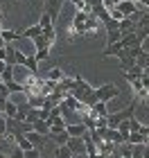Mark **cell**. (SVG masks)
I'll return each mask as SVG.
<instances>
[{"label": "cell", "instance_id": "obj_38", "mask_svg": "<svg viewBox=\"0 0 149 158\" xmlns=\"http://www.w3.org/2000/svg\"><path fill=\"white\" fill-rule=\"evenodd\" d=\"M131 2H140V0H131Z\"/></svg>", "mask_w": 149, "mask_h": 158}, {"label": "cell", "instance_id": "obj_1", "mask_svg": "<svg viewBox=\"0 0 149 158\" xmlns=\"http://www.w3.org/2000/svg\"><path fill=\"white\" fill-rule=\"evenodd\" d=\"M136 102H138V99L131 97V102L126 104L124 109H120L115 113H109V115H106V129H118L120 122H124V120H129V118L136 115Z\"/></svg>", "mask_w": 149, "mask_h": 158}, {"label": "cell", "instance_id": "obj_28", "mask_svg": "<svg viewBox=\"0 0 149 158\" xmlns=\"http://www.w3.org/2000/svg\"><path fill=\"white\" fill-rule=\"evenodd\" d=\"M39 120V109H30L27 111V115H25V122L27 124H32V122H36Z\"/></svg>", "mask_w": 149, "mask_h": 158}, {"label": "cell", "instance_id": "obj_10", "mask_svg": "<svg viewBox=\"0 0 149 158\" xmlns=\"http://www.w3.org/2000/svg\"><path fill=\"white\" fill-rule=\"evenodd\" d=\"M23 68H25L30 75H39V63H36L34 56H25V59H23Z\"/></svg>", "mask_w": 149, "mask_h": 158}, {"label": "cell", "instance_id": "obj_33", "mask_svg": "<svg viewBox=\"0 0 149 158\" xmlns=\"http://www.w3.org/2000/svg\"><path fill=\"white\" fill-rule=\"evenodd\" d=\"M50 118V111H45V109H39V120H48Z\"/></svg>", "mask_w": 149, "mask_h": 158}, {"label": "cell", "instance_id": "obj_13", "mask_svg": "<svg viewBox=\"0 0 149 158\" xmlns=\"http://www.w3.org/2000/svg\"><path fill=\"white\" fill-rule=\"evenodd\" d=\"M63 77H66V75H63V70H61V68H52L50 73L43 75V79H48V81H54V84H56V81H61Z\"/></svg>", "mask_w": 149, "mask_h": 158}, {"label": "cell", "instance_id": "obj_34", "mask_svg": "<svg viewBox=\"0 0 149 158\" xmlns=\"http://www.w3.org/2000/svg\"><path fill=\"white\" fill-rule=\"evenodd\" d=\"M84 2H86V7L90 9V7H95V5H99V2H102V0H84Z\"/></svg>", "mask_w": 149, "mask_h": 158}, {"label": "cell", "instance_id": "obj_2", "mask_svg": "<svg viewBox=\"0 0 149 158\" xmlns=\"http://www.w3.org/2000/svg\"><path fill=\"white\" fill-rule=\"evenodd\" d=\"M118 95H120V88L115 84H104V86H99V88L93 90L95 102H104V104H109L111 99H115Z\"/></svg>", "mask_w": 149, "mask_h": 158}, {"label": "cell", "instance_id": "obj_4", "mask_svg": "<svg viewBox=\"0 0 149 158\" xmlns=\"http://www.w3.org/2000/svg\"><path fill=\"white\" fill-rule=\"evenodd\" d=\"M90 11H77L72 16V32H79V34H86V18H88Z\"/></svg>", "mask_w": 149, "mask_h": 158}, {"label": "cell", "instance_id": "obj_12", "mask_svg": "<svg viewBox=\"0 0 149 158\" xmlns=\"http://www.w3.org/2000/svg\"><path fill=\"white\" fill-rule=\"evenodd\" d=\"M16 111H18V104H14L11 99H7V102H5V111H2V115H5L7 120H14V118H16Z\"/></svg>", "mask_w": 149, "mask_h": 158}, {"label": "cell", "instance_id": "obj_24", "mask_svg": "<svg viewBox=\"0 0 149 158\" xmlns=\"http://www.w3.org/2000/svg\"><path fill=\"white\" fill-rule=\"evenodd\" d=\"M99 27V20L93 16V14H88V18H86V32H95Z\"/></svg>", "mask_w": 149, "mask_h": 158}, {"label": "cell", "instance_id": "obj_16", "mask_svg": "<svg viewBox=\"0 0 149 158\" xmlns=\"http://www.w3.org/2000/svg\"><path fill=\"white\" fill-rule=\"evenodd\" d=\"M18 34H20V39H34V36H39V34H41V27L36 23L32 27H25V32H18Z\"/></svg>", "mask_w": 149, "mask_h": 158}, {"label": "cell", "instance_id": "obj_36", "mask_svg": "<svg viewBox=\"0 0 149 158\" xmlns=\"http://www.w3.org/2000/svg\"><path fill=\"white\" fill-rule=\"evenodd\" d=\"M0 158H7V154H0Z\"/></svg>", "mask_w": 149, "mask_h": 158}, {"label": "cell", "instance_id": "obj_6", "mask_svg": "<svg viewBox=\"0 0 149 158\" xmlns=\"http://www.w3.org/2000/svg\"><path fill=\"white\" fill-rule=\"evenodd\" d=\"M66 133H68V138H84V135H86V127H84L81 122L66 124Z\"/></svg>", "mask_w": 149, "mask_h": 158}, {"label": "cell", "instance_id": "obj_32", "mask_svg": "<svg viewBox=\"0 0 149 158\" xmlns=\"http://www.w3.org/2000/svg\"><path fill=\"white\" fill-rule=\"evenodd\" d=\"M7 158H23V152H20L18 147H11V149H9V156H7Z\"/></svg>", "mask_w": 149, "mask_h": 158}, {"label": "cell", "instance_id": "obj_15", "mask_svg": "<svg viewBox=\"0 0 149 158\" xmlns=\"http://www.w3.org/2000/svg\"><path fill=\"white\" fill-rule=\"evenodd\" d=\"M34 41V50H50V45H52V43H50L43 34H39V36H34L32 39Z\"/></svg>", "mask_w": 149, "mask_h": 158}, {"label": "cell", "instance_id": "obj_7", "mask_svg": "<svg viewBox=\"0 0 149 158\" xmlns=\"http://www.w3.org/2000/svg\"><path fill=\"white\" fill-rule=\"evenodd\" d=\"M109 113H111V111H109V106H106L104 102H95V104L88 109V115H93V118H106Z\"/></svg>", "mask_w": 149, "mask_h": 158}, {"label": "cell", "instance_id": "obj_5", "mask_svg": "<svg viewBox=\"0 0 149 158\" xmlns=\"http://www.w3.org/2000/svg\"><path fill=\"white\" fill-rule=\"evenodd\" d=\"M118 11L122 14L124 18H131V16H136L138 14V5L136 2H131V0H124V2H118Z\"/></svg>", "mask_w": 149, "mask_h": 158}, {"label": "cell", "instance_id": "obj_14", "mask_svg": "<svg viewBox=\"0 0 149 158\" xmlns=\"http://www.w3.org/2000/svg\"><path fill=\"white\" fill-rule=\"evenodd\" d=\"M126 142H129V145H147V135L138 133V131H131L129 138H126Z\"/></svg>", "mask_w": 149, "mask_h": 158}, {"label": "cell", "instance_id": "obj_25", "mask_svg": "<svg viewBox=\"0 0 149 158\" xmlns=\"http://www.w3.org/2000/svg\"><path fill=\"white\" fill-rule=\"evenodd\" d=\"M5 86H7V93H9V95H11V93H25L23 84H16V81H7Z\"/></svg>", "mask_w": 149, "mask_h": 158}, {"label": "cell", "instance_id": "obj_29", "mask_svg": "<svg viewBox=\"0 0 149 158\" xmlns=\"http://www.w3.org/2000/svg\"><path fill=\"white\" fill-rule=\"evenodd\" d=\"M70 156H72V154H70V149L66 145L59 147V149H56V154H54V158H70Z\"/></svg>", "mask_w": 149, "mask_h": 158}, {"label": "cell", "instance_id": "obj_9", "mask_svg": "<svg viewBox=\"0 0 149 158\" xmlns=\"http://www.w3.org/2000/svg\"><path fill=\"white\" fill-rule=\"evenodd\" d=\"M32 131H34V133H39V135H43V138H45V135L50 133V124H48L45 120H36V122H32Z\"/></svg>", "mask_w": 149, "mask_h": 158}, {"label": "cell", "instance_id": "obj_35", "mask_svg": "<svg viewBox=\"0 0 149 158\" xmlns=\"http://www.w3.org/2000/svg\"><path fill=\"white\" fill-rule=\"evenodd\" d=\"M5 102L7 99H0V115H2V111H5Z\"/></svg>", "mask_w": 149, "mask_h": 158}, {"label": "cell", "instance_id": "obj_17", "mask_svg": "<svg viewBox=\"0 0 149 158\" xmlns=\"http://www.w3.org/2000/svg\"><path fill=\"white\" fill-rule=\"evenodd\" d=\"M48 135H50V140H52L56 147H63L68 142V133L66 131H61V133H48Z\"/></svg>", "mask_w": 149, "mask_h": 158}, {"label": "cell", "instance_id": "obj_20", "mask_svg": "<svg viewBox=\"0 0 149 158\" xmlns=\"http://www.w3.org/2000/svg\"><path fill=\"white\" fill-rule=\"evenodd\" d=\"M14 140H16V147L20 149V152H27V149H34V147L30 145V140H27L23 133H20V135H14Z\"/></svg>", "mask_w": 149, "mask_h": 158}, {"label": "cell", "instance_id": "obj_3", "mask_svg": "<svg viewBox=\"0 0 149 158\" xmlns=\"http://www.w3.org/2000/svg\"><path fill=\"white\" fill-rule=\"evenodd\" d=\"M63 2H66V0H45L43 11L48 14L50 18H52V23L59 18V14H61V9H63Z\"/></svg>", "mask_w": 149, "mask_h": 158}, {"label": "cell", "instance_id": "obj_27", "mask_svg": "<svg viewBox=\"0 0 149 158\" xmlns=\"http://www.w3.org/2000/svg\"><path fill=\"white\" fill-rule=\"evenodd\" d=\"M50 25H54V23H52V18H50L48 14L43 11V14H41V20H39V27H41V30H45V27H50Z\"/></svg>", "mask_w": 149, "mask_h": 158}, {"label": "cell", "instance_id": "obj_19", "mask_svg": "<svg viewBox=\"0 0 149 158\" xmlns=\"http://www.w3.org/2000/svg\"><path fill=\"white\" fill-rule=\"evenodd\" d=\"M120 50H124V48L120 45V41H118V43H113V45H106V48L102 50V56H113V54L118 56V54H120Z\"/></svg>", "mask_w": 149, "mask_h": 158}, {"label": "cell", "instance_id": "obj_26", "mask_svg": "<svg viewBox=\"0 0 149 158\" xmlns=\"http://www.w3.org/2000/svg\"><path fill=\"white\" fill-rule=\"evenodd\" d=\"M34 59H36V63H41V61H45L48 56H50V50H34Z\"/></svg>", "mask_w": 149, "mask_h": 158}, {"label": "cell", "instance_id": "obj_39", "mask_svg": "<svg viewBox=\"0 0 149 158\" xmlns=\"http://www.w3.org/2000/svg\"><path fill=\"white\" fill-rule=\"evenodd\" d=\"M18 2H25V0H18Z\"/></svg>", "mask_w": 149, "mask_h": 158}, {"label": "cell", "instance_id": "obj_30", "mask_svg": "<svg viewBox=\"0 0 149 158\" xmlns=\"http://www.w3.org/2000/svg\"><path fill=\"white\" fill-rule=\"evenodd\" d=\"M70 2H72V7L77 11H90L88 7H86V2H84V0H70Z\"/></svg>", "mask_w": 149, "mask_h": 158}, {"label": "cell", "instance_id": "obj_21", "mask_svg": "<svg viewBox=\"0 0 149 158\" xmlns=\"http://www.w3.org/2000/svg\"><path fill=\"white\" fill-rule=\"evenodd\" d=\"M61 104L66 106L68 111H77V109H79V102H77V99H75L72 95H66V97L61 99Z\"/></svg>", "mask_w": 149, "mask_h": 158}, {"label": "cell", "instance_id": "obj_37", "mask_svg": "<svg viewBox=\"0 0 149 158\" xmlns=\"http://www.w3.org/2000/svg\"><path fill=\"white\" fill-rule=\"evenodd\" d=\"M2 30H5V27H2V23H0V32H2Z\"/></svg>", "mask_w": 149, "mask_h": 158}, {"label": "cell", "instance_id": "obj_22", "mask_svg": "<svg viewBox=\"0 0 149 158\" xmlns=\"http://www.w3.org/2000/svg\"><path fill=\"white\" fill-rule=\"evenodd\" d=\"M0 81L7 84V81H14V66H5L2 73H0Z\"/></svg>", "mask_w": 149, "mask_h": 158}, {"label": "cell", "instance_id": "obj_11", "mask_svg": "<svg viewBox=\"0 0 149 158\" xmlns=\"http://www.w3.org/2000/svg\"><path fill=\"white\" fill-rule=\"evenodd\" d=\"M25 138L30 140V145H32L34 149H41V145L45 142L43 135H39V133H34V131H27V133H25Z\"/></svg>", "mask_w": 149, "mask_h": 158}, {"label": "cell", "instance_id": "obj_23", "mask_svg": "<svg viewBox=\"0 0 149 158\" xmlns=\"http://www.w3.org/2000/svg\"><path fill=\"white\" fill-rule=\"evenodd\" d=\"M120 39H122L120 30H109V32H106V45H113V43H118Z\"/></svg>", "mask_w": 149, "mask_h": 158}, {"label": "cell", "instance_id": "obj_31", "mask_svg": "<svg viewBox=\"0 0 149 158\" xmlns=\"http://www.w3.org/2000/svg\"><path fill=\"white\" fill-rule=\"evenodd\" d=\"M23 158H41V152L39 149H27V152H23Z\"/></svg>", "mask_w": 149, "mask_h": 158}, {"label": "cell", "instance_id": "obj_8", "mask_svg": "<svg viewBox=\"0 0 149 158\" xmlns=\"http://www.w3.org/2000/svg\"><path fill=\"white\" fill-rule=\"evenodd\" d=\"M66 147L70 149V154H72V156H79V154H84V140H81V138H68Z\"/></svg>", "mask_w": 149, "mask_h": 158}, {"label": "cell", "instance_id": "obj_18", "mask_svg": "<svg viewBox=\"0 0 149 158\" xmlns=\"http://www.w3.org/2000/svg\"><path fill=\"white\" fill-rule=\"evenodd\" d=\"M0 39L5 41V45H9L11 41L20 39V34H18V32H14V30H2V32H0Z\"/></svg>", "mask_w": 149, "mask_h": 158}]
</instances>
